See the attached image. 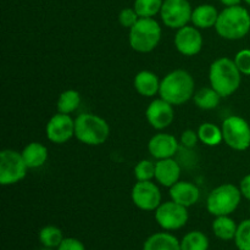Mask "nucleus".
Returning a JSON list of instances; mask_svg holds the SVG:
<instances>
[{
	"label": "nucleus",
	"mask_w": 250,
	"mask_h": 250,
	"mask_svg": "<svg viewBox=\"0 0 250 250\" xmlns=\"http://www.w3.org/2000/svg\"><path fill=\"white\" fill-rule=\"evenodd\" d=\"M242 0H220L221 4H224L225 6H234V5H239L241 4Z\"/></svg>",
	"instance_id": "nucleus-36"
},
{
	"label": "nucleus",
	"mask_w": 250,
	"mask_h": 250,
	"mask_svg": "<svg viewBox=\"0 0 250 250\" xmlns=\"http://www.w3.org/2000/svg\"><path fill=\"white\" fill-rule=\"evenodd\" d=\"M241 71L237 67L234 60L220 58L210 66V84L221 95V98L229 97L241 85Z\"/></svg>",
	"instance_id": "nucleus-3"
},
{
	"label": "nucleus",
	"mask_w": 250,
	"mask_h": 250,
	"mask_svg": "<svg viewBox=\"0 0 250 250\" xmlns=\"http://www.w3.org/2000/svg\"><path fill=\"white\" fill-rule=\"evenodd\" d=\"M219 19V12L214 5L203 4L195 7L192 12V23L197 28H211L216 24Z\"/></svg>",
	"instance_id": "nucleus-19"
},
{
	"label": "nucleus",
	"mask_w": 250,
	"mask_h": 250,
	"mask_svg": "<svg viewBox=\"0 0 250 250\" xmlns=\"http://www.w3.org/2000/svg\"><path fill=\"white\" fill-rule=\"evenodd\" d=\"M110 127L103 117L94 114H81L75 120V137L87 146H102L107 141Z\"/></svg>",
	"instance_id": "nucleus-4"
},
{
	"label": "nucleus",
	"mask_w": 250,
	"mask_h": 250,
	"mask_svg": "<svg viewBox=\"0 0 250 250\" xmlns=\"http://www.w3.org/2000/svg\"><path fill=\"white\" fill-rule=\"evenodd\" d=\"M39 242L42 243V246L44 248H50V249H58V247L62 243L63 234L59 227L56 226H49L43 227V229L39 231L38 234Z\"/></svg>",
	"instance_id": "nucleus-25"
},
{
	"label": "nucleus",
	"mask_w": 250,
	"mask_h": 250,
	"mask_svg": "<svg viewBox=\"0 0 250 250\" xmlns=\"http://www.w3.org/2000/svg\"><path fill=\"white\" fill-rule=\"evenodd\" d=\"M224 141L233 150L243 151L250 146V126L239 116H229L222 122Z\"/></svg>",
	"instance_id": "nucleus-7"
},
{
	"label": "nucleus",
	"mask_w": 250,
	"mask_h": 250,
	"mask_svg": "<svg viewBox=\"0 0 250 250\" xmlns=\"http://www.w3.org/2000/svg\"><path fill=\"white\" fill-rule=\"evenodd\" d=\"M161 39V27L153 17H139L129 28V45L138 53H150Z\"/></svg>",
	"instance_id": "nucleus-5"
},
{
	"label": "nucleus",
	"mask_w": 250,
	"mask_h": 250,
	"mask_svg": "<svg viewBox=\"0 0 250 250\" xmlns=\"http://www.w3.org/2000/svg\"><path fill=\"white\" fill-rule=\"evenodd\" d=\"M143 250H181V242L168 232H159L146 238Z\"/></svg>",
	"instance_id": "nucleus-20"
},
{
	"label": "nucleus",
	"mask_w": 250,
	"mask_h": 250,
	"mask_svg": "<svg viewBox=\"0 0 250 250\" xmlns=\"http://www.w3.org/2000/svg\"><path fill=\"white\" fill-rule=\"evenodd\" d=\"M234 62L243 75L250 76V49H243L234 56Z\"/></svg>",
	"instance_id": "nucleus-31"
},
{
	"label": "nucleus",
	"mask_w": 250,
	"mask_h": 250,
	"mask_svg": "<svg viewBox=\"0 0 250 250\" xmlns=\"http://www.w3.org/2000/svg\"><path fill=\"white\" fill-rule=\"evenodd\" d=\"M242 193L231 183H225L211 190L207 199V209L214 216H229L238 208Z\"/></svg>",
	"instance_id": "nucleus-6"
},
{
	"label": "nucleus",
	"mask_w": 250,
	"mask_h": 250,
	"mask_svg": "<svg viewBox=\"0 0 250 250\" xmlns=\"http://www.w3.org/2000/svg\"><path fill=\"white\" fill-rule=\"evenodd\" d=\"M192 12L188 0H164L160 16L168 28L180 29L187 26L192 19Z\"/></svg>",
	"instance_id": "nucleus-10"
},
{
	"label": "nucleus",
	"mask_w": 250,
	"mask_h": 250,
	"mask_svg": "<svg viewBox=\"0 0 250 250\" xmlns=\"http://www.w3.org/2000/svg\"><path fill=\"white\" fill-rule=\"evenodd\" d=\"M134 177L137 181H151V178H155V164L150 160H141L134 167Z\"/></svg>",
	"instance_id": "nucleus-30"
},
{
	"label": "nucleus",
	"mask_w": 250,
	"mask_h": 250,
	"mask_svg": "<svg viewBox=\"0 0 250 250\" xmlns=\"http://www.w3.org/2000/svg\"><path fill=\"white\" fill-rule=\"evenodd\" d=\"M56 250H85V247L80 239L68 237V238L63 239L62 243L58 247Z\"/></svg>",
	"instance_id": "nucleus-34"
},
{
	"label": "nucleus",
	"mask_w": 250,
	"mask_h": 250,
	"mask_svg": "<svg viewBox=\"0 0 250 250\" xmlns=\"http://www.w3.org/2000/svg\"><path fill=\"white\" fill-rule=\"evenodd\" d=\"M41 250H56V249H50V248H43V249H41Z\"/></svg>",
	"instance_id": "nucleus-37"
},
{
	"label": "nucleus",
	"mask_w": 250,
	"mask_h": 250,
	"mask_svg": "<svg viewBox=\"0 0 250 250\" xmlns=\"http://www.w3.org/2000/svg\"><path fill=\"white\" fill-rule=\"evenodd\" d=\"M164 0H134L133 9L139 17H154L159 14Z\"/></svg>",
	"instance_id": "nucleus-28"
},
{
	"label": "nucleus",
	"mask_w": 250,
	"mask_h": 250,
	"mask_svg": "<svg viewBox=\"0 0 250 250\" xmlns=\"http://www.w3.org/2000/svg\"><path fill=\"white\" fill-rule=\"evenodd\" d=\"M132 202L144 211H155L161 204V193L151 181H138L132 188Z\"/></svg>",
	"instance_id": "nucleus-11"
},
{
	"label": "nucleus",
	"mask_w": 250,
	"mask_h": 250,
	"mask_svg": "<svg viewBox=\"0 0 250 250\" xmlns=\"http://www.w3.org/2000/svg\"><path fill=\"white\" fill-rule=\"evenodd\" d=\"M194 80L188 71L175 70L160 83V98L171 105H182L194 95Z\"/></svg>",
	"instance_id": "nucleus-2"
},
{
	"label": "nucleus",
	"mask_w": 250,
	"mask_h": 250,
	"mask_svg": "<svg viewBox=\"0 0 250 250\" xmlns=\"http://www.w3.org/2000/svg\"><path fill=\"white\" fill-rule=\"evenodd\" d=\"M187 208L178 203L166 202L155 210V220L165 231H176L186 226L188 222Z\"/></svg>",
	"instance_id": "nucleus-9"
},
{
	"label": "nucleus",
	"mask_w": 250,
	"mask_h": 250,
	"mask_svg": "<svg viewBox=\"0 0 250 250\" xmlns=\"http://www.w3.org/2000/svg\"><path fill=\"white\" fill-rule=\"evenodd\" d=\"M170 197L173 202L183 205L186 208H189L198 203L200 197L199 188L192 182H186V181H178L177 183L170 187Z\"/></svg>",
	"instance_id": "nucleus-16"
},
{
	"label": "nucleus",
	"mask_w": 250,
	"mask_h": 250,
	"mask_svg": "<svg viewBox=\"0 0 250 250\" xmlns=\"http://www.w3.org/2000/svg\"><path fill=\"white\" fill-rule=\"evenodd\" d=\"M21 154L28 168L41 167L48 160V149L38 142H32L27 144Z\"/></svg>",
	"instance_id": "nucleus-21"
},
{
	"label": "nucleus",
	"mask_w": 250,
	"mask_h": 250,
	"mask_svg": "<svg viewBox=\"0 0 250 250\" xmlns=\"http://www.w3.org/2000/svg\"><path fill=\"white\" fill-rule=\"evenodd\" d=\"M217 34L229 41L244 38L250 31V14L241 5L227 6L219 14L216 24Z\"/></svg>",
	"instance_id": "nucleus-1"
},
{
	"label": "nucleus",
	"mask_w": 250,
	"mask_h": 250,
	"mask_svg": "<svg viewBox=\"0 0 250 250\" xmlns=\"http://www.w3.org/2000/svg\"><path fill=\"white\" fill-rule=\"evenodd\" d=\"M244 1H246L248 5H250V0H244Z\"/></svg>",
	"instance_id": "nucleus-38"
},
{
	"label": "nucleus",
	"mask_w": 250,
	"mask_h": 250,
	"mask_svg": "<svg viewBox=\"0 0 250 250\" xmlns=\"http://www.w3.org/2000/svg\"><path fill=\"white\" fill-rule=\"evenodd\" d=\"M239 189H241L242 195H243L246 199L250 200V173L242 178L241 185H239Z\"/></svg>",
	"instance_id": "nucleus-35"
},
{
	"label": "nucleus",
	"mask_w": 250,
	"mask_h": 250,
	"mask_svg": "<svg viewBox=\"0 0 250 250\" xmlns=\"http://www.w3.org/2000/svg\"><path fill=\"white\" fill-rule=\"evenodd\" d=\"M149 125L155 129H164L172 124L175 119L173 105L164 100L163 98L155 99L149 104L146 111Z\"/></svg>",
	"instance_id": "nucleus-14"
},
{
	"label": "nucleus",
	"mask_w": 250,
	"mask_h": 250,
	"mask_svg": "<svg viewBox=\"0 0 250 250\" xmlns=\"http://www.w3.org/2000/svg\"><path fill=\"white\" fill-rule=\"evenodd\" d=\"M175 46L182 55L194 56L203 48L202 33L197 27L185 26L177 29L175 36Z\"/></svg>",
	"instance_id": "nucleus-13"
},
{
	"label": "nucleus",
	"mask_w": 250,
	"mask_h": 250,
	"mask_svg": "<svg viewBox=\"0 0 250 250\" xmlns=\"http://www.w3.org/2000/svg\"><path fill=\"white\" fill-rule=\"evenodd\" d=\"M209 238L200 231L188 232L181 241V250H209Z\"/></svg>",
	"instance_id": "nucleus-26"
},
{
	"label": "nucleus",
	"mask_w": 250,
	"mask_h": 250,
	"mask_svg": "<svg viewBox=\"0 0 250 250\" xmlns=\"http://www.w3.org/2000/svg\"><path fill=\"white\" fill-rule=\"evenodd\" d=\"M238 225L229 216H216L212 222V232L221 241H232L236 237Z\"/></svg>",
	"instance_id": "nucleus-22"
},
{
	"label": "nucleus",
	"mask_w": 250,
	"mask_h": 250,
	"mask_svg": "<svg viewBox=\"0 0 250 250\" xmlns=\"http://www.w3.org/2000/svg\"><path fill=\"white\" fill-rule=\"evenodd\" d=\"M195 105L202 110H212L220 104L221 95L214 88H200L193 95Z\"/></svg>",
	"instance_id": "nucleus-23"
},
{
	"label": "nucleus",
	"mask_w": 250,
	"mask_h": 250,
	"mask_svg": "<svg viewBox=\"0 0 250 250\" xmlns=\"http://www.w3.org/2000/svg\"><path fill=\"white\" fill-rule=\"evenodd\" d=\"M27 167L22 154L12 149H5L0 153V183L11 186L23 180Z\"/></svg>",
	"instance_id": "nucleus-8"
},
{
	"label": "nucleus",
	"mask_w": 250,
	"mask_h": 250,
	"mask_svg": "<svg viewBox=\"0 0 250 250\" xmlns=\"http://www.w3.org/2000/svg\"><path fill=\"white\" fill-rule=\"evenodd\" d=\"M198 137H199V141L202 143L209 146H216L224 141L222 129L219 128L216 125L210 124V122L200 125V127L198 128Z\"/></svg>",
	"instance_id": "nucleus-24"
},
{
	"label": "nucleus",
	"mask_w": 250,
	"mask_h": 250,
	"mask_svg": "<svg viewBox=\"0 0 250 250\" xmlns=\"http://www.w3.org/2000/svg\"><path fill=\"white\" fill-rule=\"evenodd\" d=\"M234 243L238 250H250V219L244 220L238 225Z\"/></svg>",
	"instance_id": "nucleus-29"
},
{
	"label": "nucleus",
	"mask_w": 250,
	"mask_h": 250,
	"mask_svg": "<svg viewBox=\"0 0 250 250\" xmlns=\"http://www.w3.org/2000/svg\"><path fill=\"white\" fill-rule=\"evenodd\" d=\"M46 138L55 144H63L75 137V121L70 115L58 112L54 115L45 127Z\"/></svg>",
	"instance_id": "nucleus-12"
},
{
	"label": "nucleus",
	"mask_w": 250,
	"mask_h": 250,
	"mask_svg": "<svg viewBox=\"0 0 250 250\" xmlns=\"http://www.w3.org/2000/svg\"><path fill=\"white\" fill-rule=\"evenodd\" d=\"M199 137H198V132L193 131V129H186L182 134H181V144L186 148H194L197 146Z\"/></svg>",
	"instance_id": "nucleus-33"
},
{
	"label": "nucleus",
	"mask_w": 250,
	"mask_h": 250,
	"mask_svg": "<svg viewBox=\"0 0 250 250\" xmlns=\"http://www.w3.org/2000/svg\"><path fill=\"white\" fill-rule=\"evenodd\" d=\"M138 20V14L136 12V10L131 9V7H126V9L121 10L119 15L120 24L125 27V28H132Z\"/></svg>",
	"instance_id": "nucleus-32"
},
{
	"label": "nucleus",
	"mask_w": 250,
	"mask_h": 250,
	"mask_svg": "<svg viewBox=\"0 0 250 250\" xmlns=\"http://www.w3.org/2000/svg\"><path fill=\"white\" fill-rule=\"evenodd\" d=\"M181 167L172 158L158 160L155 164V180L164 187H172L180 181Z\"/></svg>",
	"instance_id": "nucleus-17"
},
{
	"label": "nucleus",
	"mask_w": 250,
	"mask_h": 250,
	"mask_svg": "<svg viewBox=\"0 0 250 250\" xmlns=\"http://www.w3.org/2000/svg\"><path fill=\"white\" fill-rule=\"evenodd\" d=\"M178 142L175 136L168 133H158L151 137L148 143V150L151 156L158 160L170 159L175 156L178 150Z\"/></svg>",
	"instance_id": "nucleus-15"
},
{
	"label": "nucleus",
	"mask_w": 250,
	"mask_h": 250,
	"mask_svg": "<svg viewBox=\"0 0 250 250\" xmlns=\"http://www.w3.org/2000/svg\"><path fill=\"white\" fill-rule=\"evenodd\" d=\"M160 81L151 71H141L134 77V88L141 95L146 98L154 97L160 90Z\"/></svg>",
	"instance_id": "nucleus-18"
},
{
	"label": "nucleus",
	"mask_w": 250,
	"mask_h": 250,
	"mask_svg": "<svg viewBox=\"0 0 250 250\" xmlns=\"http://www.w3.org/2000/svg\"><path fill=\"white\" fill-rule=\"evenodd\" d=\"M81 104V95L77 90L68 89L61 93L58 100V111L61 114L70 115L71 112L76 111Z\"/></svg>",
	"instance_id": "nucleus-27"
}]
</instances>
